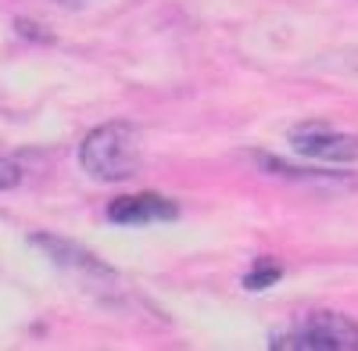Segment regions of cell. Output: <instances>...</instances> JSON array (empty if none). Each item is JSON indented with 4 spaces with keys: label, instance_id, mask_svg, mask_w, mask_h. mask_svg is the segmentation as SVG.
Instances as JSON below:
<instances>
[{
    "label": "cell",
    "instance_id": "obj_1",
    "mask_svg": "<svg viewBox=\"0 0 358 351\" xmlns=\"http://www.w3.org/2000/svg\"><path fill=\"white\" fill-rule=\"evenodd\" d=\"M83 169L104 183H122L129 176H136L140 162H143V148H140V133L129 122H104L97 129H90L79 151Z\"/></svg>",
    "mask_w": 358,
    "mask_h": 351
},
{
    "label": "cell",
    "instance_id": "obj_4",
    "mask_svg": "<svg viewBox=\"0 0 358 351\" xmlns=\"http://www.w3.org/2000/svg\"><path fill=\"white\" fill-rule=\"evenodd\" d=\"M179 208L162 194H133V197H115L108 204V219L115 226H147V222H172Z\"/></svg>",
    "mask_w": 358,
    "mask_h": 351
},
{
    "label": "cell",
    "instance_id": "obj_2",
    "mask_svg": "<svg viewBox=\"0 0 358 351\" xmlns=\"http://www.w3.org/2000/svg\"><path fill=\"white\" fill-rule=\"evenodd\" d=\"M280 351H351L358 348V327L341 312H312L294 334L273 341Z\"/></svg>",
    "mask_w": 358,
    "mask_h": 351
},
{
    "label": "cell",
    "instance_id": "obj_7",
    "mask_svg": "<svg viewBox=\"0 0 358 351\" xmlns=\"http://www.w3.org/2000/svg\"><path fill=\"white\" fill-rule=\"evenodd\" d=\"M18 180H22V169L15 162H8V158H0V190L18 187Z\"/></svg>",
    "mask_w": 358,
    "mask_h": 351
},
{
    "label": "cell",
    "instance_id": "obj_5",
    "mask_svg": "<svg viewBox=\"0 0 358 351\" xmlns=\"http://www.w3.org/2000/svg\"><path fill=\"white\" fill-rule=\"evenodd\" d=\"M54 262H62V266H72V269H90V273H97V276H104L108 273V266L104 262H97L94 255H90L86 248H79V244H69V241H62V237H43V233H36L33 237Z\"/></svg>",
    "mask_w": 358,
    "mask_h": 351
},
{
    "label": "cell",
    "instance_id": "obj_6",
    "mask_svg": "<svg viewBox=\"0 0 358 351\" xmlns=\"http://www.w3.org/2000/svg\"><path fill=\"white\" fill-rule=\"evenodd\" d=\"M280 276H283V266H276V262L262 258L258 266H255V269L244 276V287H248V290H265L268 283H276Z\"/></svg>",
    "mask_w": 358,
    "mask_h": 351
},
{
    "label": "cell",
    "instance_id": "obj_3",
    "mask_svg": "<svg viewBox=\"0 0 358 351\" xmlns=\"http://www.w3.org/2000/svg\"><path fill=\"white\" fill-rule=\"evenodd\" d=\"M290 143H294L297 155H308V158H319V162H334V165L358 162V136L355 133H341L334 126H322V122L294 129Z\"/></svg>",
    "mask_w": 358,
    "mask_h": 351
}]
</instances>
